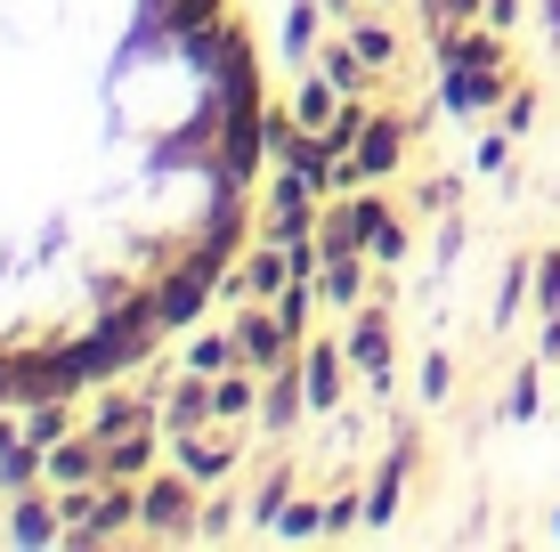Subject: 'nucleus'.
I'll return each instance as SVG.
<instances>
[{
  "instance_id": "1",
  "label": "nucleus",
  "mask_w": 560,
  "mask_h": 552,
  "mask_svg": "<svg viewBox=\"0 0 560 552\" xmlns=\"http://www.w3.org/2000/svg\"><path fill=\"white\" fill-rule=\"evenodd\" d=\"M260 187L244 0H0V398L147 357Z\"/></svg>"
}]
</instances>
